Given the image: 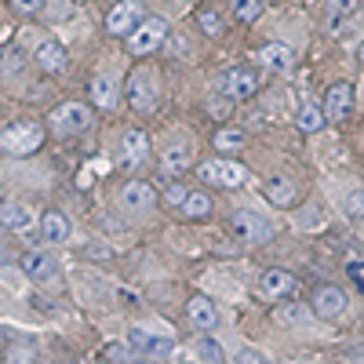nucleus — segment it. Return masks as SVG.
<instances>
[{
    "label": "nucleus",
    "instance_id": "f257e3e1",
    "mask_svg": "<svg viewBox=\"0 0 364 364\" xmlns=\"http://www.w3.org/2000/svg\"><path fill=\"white\" fill-rule=\"evenodd\" d=\"M124 99L132 102L135 113H154L157 102H161V87H157V77L149 70H132L128 84H124Z\"/></svg>",
    "mask_w": 364,
    "mask_h": 364
},
{
    "label": "nucleus",
    "instance_id": "f03ea898",
    "mask_svg": "<svg viewBox=\"0 0 364 364\" xmlns=\"http://www.w3.org/2000/svg\"><path fill=\"white\" fill-rule=\"evenodd\" d=\"M0 146H4V154H11V157H29L33 149L44 146V128L37 120H18V124H11L0 135Z\"/></svg>",
    "mask_w": 364,
    "mask_h": 364
},
{
    "label": "nucleus",
    "instance_id": "7ed1b4c3",
    "mask_svg": "<svg viewBox=\"0 0 364 364\" xmlns=\"http://www.w3.org/2000/svg\"><path fill=\"white\" fill-rule=\"evenodd\" d=\"M48 124H51V132H58V135L91 132V109H87L84 102H63L58 109H51Z\"/></svg>",
    "mask_w": 364,
    "mask_h": 364
},
{
    "label": "nucleus",
    "instance_id": "20e7f679",
    "mask_svg": "<svg viewBox=\"0 0 364 364\" xmlns=\"http://www.w3.org/2000/svg\"><path fill=\"white\" fill-rule=\"evenodd\" d=\"M230 230L237 240H245V245H266V240L273 237V226L259 215V211H233L230 215Z\"/></svg>",
    "mask_w": 364,
    "mask_h": 364
},
{
    "label": "nucleus",
    "instance_id": "39448f33",
    "mask_svg": "<svg viewBox=\"0 0 364 364\" xmlns=\"http://www.w3.org/2000/svg\"><path fill=\"white\" fill-rule=\"evenodd\" d=\"M142 22H146V11H142L139 0H120V4H113L109 15H106V29L113 37H132Z\"/></svg>",
    "mask_w": 364,
    "mask_h": 364
},
{
    "label": "nucleus",
    "instance_id": "423d86ee",
    "mask_svg": "<svg viewBox=\"0 0 364 364\" xmlns=\"http://www.w3.org/2000/svg\"><path fill=\"white\" fill-rule=\"evenodd\" d=\"M117 204H120L124 215H146V211H154V204H157V190L149 186L146 178H132L128 186L120 190Z\"/></svg>",
    "mask_w": 364,
    "mask_h": 364
},
{
    "label": "nucleus",
    "instance_id": "0eeeda50",
    "mask_svg": "<svg viewBox=\"0 0 364 364\" xmlns=\"http://www.w3.org/2000/svg\"><path fill=\"white\" fill-rule=\"evenodd\" d=\"M164 37H168V22L164 18H146L135 33L128 37V51L132 55H154L164 44Z\"/></svg>",
    "mask_w": 364,
    "mask_h": 364
},
{
    "label": "nucleus",
    "instance_id": "6e6552de",
    "mask_svg": "<svg viewBox=\"0 0 364 364\" xmlns=\"http://www.w3.org/2000/svg\"><path fill=\"white\" fill-rule=\"evenodd\" d=\"M197 175H200V182H208V186H240L245 182V164H237V161H208V164H200L197 168Z\"/></svg>",
    "mask_w": 364,
    "mask_h": 364
},
{
    "label": "nucleus",
    "instance_id": "1a4fd4ad",
    "mask_svg": "<svg viewBox=\"0 0 364 364\" xmlns=\"http://www.w3.org/2000/svg\"><path fill=\"white\" fill-rule=\"evenodd\" d=\"M310 310H314V317H321V321H339V317L346 314V295H343V288H336V284L314 288Z\"/></svg>",
    "mask_w": 364,
    "mask_h": 364
},
{
    "label": "nucleus",
    "instance_id": "9d476101",
    "mask_svg": "<svg viewBox=\"0 0 364 364\" xmlns=\"http://www.w3.org/2000/svg\"><path fill=\"white\" fill-rule=\"evenodd\" d=\"M87 99L99 109H117L120 99H124V87H120V80L113 73H95L91 84H87Z\"/></svg>",
    "mask_w": 364,
    "mask_h": 364
},
{
    "label": "nucleus",
    "instance_id": "9b49d317",
    "mask_svg": "<svg viewBox=\"0 0 364 364\" xmlns=\"http://www.w3.org/2000/svg\"><path fill=\"white\" fill-rule=\"evenodd\" d=\"M22 273L33 284H55L63 273H58V262H55V255H48V252H26L22 255Z\"/></svg>",
    "mask_w": 364,
    "mask_h": 364
},
{
    "label": "nucleus",
    "instance_id": "f8f14e48",
    "mask_svg": "<svg viewBox=\"0 0 364 364\" xmlns=\"http://www.w3.org/2000/svg\"><path fill=\"white\" fill-rule=\"evenodd\" d=\"M295 288H299V281H295V273L291 269H262V277H259V295L262 299H284V295H295Z\"/></svg>",
    "mask_w": 364,
    "mask_h": 364
},
{
    "label": "nucleus",
    "instance_id": "ddd939ff",
    "mask_svg": "<svg viewBox=\"0 0 364 364\" xmlns=\"http://www.w3.org/2000/svg\"><path fill=\"white\" fill-rule=\"evenodd\" d=\"M259 91V73H252V70H230V73H223V95L226 99H233V102H245V99H252Z\"/></svg>",
    "mask_w": 364,
    "mask_h": 364
},
{
    "label": "nucleus",
    "instance_id": "4468645a",
    "mask_svg": "<svg viewBox=\"0 0 364 364\" xmlns=\"http://www.w3.org/2000/svg\"><path fill=\"white\" fill-rule=\"evenodd\" d=\"M350 109H353V87L346 84V80H339V84H331L328 87V95H324V113H328V120H346L350 117Z\"/></svg>",
    "mask_w": 364,
    "mask_h": 364
},
{
    "label": "nucleus",
    "instance_id": "2eb2a0df",
    "mask_svg": "<svg viewBox=\"0 0 364 364\" xmlns=\"http://www.w3.org/2000/svg\"><path fill=\"white\" fill-rule=\"evenodd\" d=\"M128 343L135 346L139 357H168V353H175V343H171V339L149 336V331H142V328H132V331H128Z\"/></svg>",
    "mask_w": 364,
    "mask_h": 364
},
{
    "label": "nucleus",
    "instance_id": "dca6fc26",
    "mask_svg": "<svg viewBox=\"0 0 364 364\" xmlns=\"http://www.w3.org/2000/svg\"><path fill=\"white\" fill-rule=\"evenodd\" d=\"M186 314H190V324L197 331H215L219 328V310H215V302H211L208 295H193L186 302Z\"/></svg>",
    "mask_w": 364,
    "mask_h": 364
},
{
    "label": "nucleus",
    "instance_id": "f3484780",
    "mask_svg": "<svg viewBox=\"0 0 364 364\" xmlns=\"http://www.w3.org/2000/svg\"><path fill=\"white\" fill-rule=\"evenodd\" d=\"M37 66H41L44 73L58 77V73L70 70V55H66V48L58 44V41H44V44L37 48Z\"/></svg>",
    "mask_w": 364,
    "mask_h": 364
},
{
    "label": "nucleus",
    "instance_id": "a211bd4d",
    "mask_svg": "<svg viewBox=\"0 0 364 364\" xmlns=\"http://www.w3.org/2000/svg\"><path fill=\"white\" fill-rule=\"evenodd\" d=\"M259 63H262L266 70H273V73H288V70L295 66V55H291V48H288V44L269 41V44H262V48H259Z\"/></svg>",
    "mask_w": 364,
    "mask_h": 364
},
{
    "label": "nucleus",
    "instance_id": "6ab92c4d",
    "mask_svg": "<svg viewBox=\"0 0 364 364\" xmlns=\"http://www.w3.org/2000/svg\"><path fill=\"white\" fill-rule=\"evenodd\" d=\"M262 197L269 204H277V208H291L295 204V182L288 175H269L262 182Z\"/></svg>",
    "mask_w": 364,
    "mask_h": 364
},
{
    "label": "nucleus",
    "instance_id": "aec40b11",
    "mask_svg": "<svg viewBox=\"0 0 364 364\" xmlns=\"http://www.w3.org/2000/svg\"><path fill=\"white\" fill-rule=\"evenodd\" d=\"M120 154H124V164H142L149 157V135L139 128H128L124 139H120Z\"/></svg>",
    "mask_w": 364,
    "mask_h": 364
},
{
    "label": "nucleus",
    "instance_id": "412c9836",
    "mask_svg": "<svg viewBox=\"0 0 364 364\" xmlns=\"http://www.w3.org/2000/svg\"><path fill=\"white\" fill-rule=\"evenodd\" d=\"M41 233L48 245H63V240H70V219L63 215V211H44L41 215Z\"/></svg>",
    "mask_w": 364,
    "mask_h": 364
},
{
    "label": "nucleus",
    "instance_id": "4be33fe9",
    "mask_svg": "<svg viewBox=\"0 0 364 364\" xmlns=\"http://www.w3.org/2000/svg\"><path fill=\"white\" fill-rule=\"evenodd\" d=\"M295 124H299V132L314 135V132H321V128L328 124V113H324L321 106H314V102H302V109H299V117H295Z\"/></svg>",
    "mask_w": 364,
    "mask_h": 364
},
{
    "label": "nucleus",
    "instance_id": "5701e85b",
    "mask_svg": "<svg viewBox=\"0 0 364 364\" xmlns=\"http://www.w3.org/2000/svg\"><path fill=\"white\" fill-rule=\"evenodd\" d=\"M182 211V219H208L211 215V197L204 193V190H190V197H186V204L178 208Z\"/></svg>",
    "mask_w": 364,
    "mask_h": 364
},
{
    "label": "nucleus",
    "instance_id": "b1692460",
    "mask_svg": "<svg viewBox=\"0 0 364 364\" xmlns=\"http://www.w3.org/2000/svg\"><path fill=\"white\" fill-rule=\"evenodd\" d=\"M0 219H4V226L8 230H29V223H33V215H29V208L26 204H18V200H8L4 204V211H0Z\"/></svg>",
    "mask_w": 364,
    "mask_h": 364
},
{
    "label": "nucleus",
    "instance_id": "393cba45",
    "mask_svg": "<svg viewBox=\"0 0 364 364\" xmlns=\"http://www.w3.org/2000/svg\"><path fill=\"white\" fill-rule=\"evenodd\" d=\"M211 142H215V149H219V154H237V149H245L248 135L240 132V128H219Z\"/></svg>",
    "mask_w": 364,
    "mask_h": 364
},
{
    "label": "nucleus",
    "instance_id": "a878e982",
    "mask_svg": "<svg viewBox=\"0 0 364 364\" xmlns=\"http://www.w3.org/2000/svg\"><path fill=\"white\" fill-rule=\"evenodd\" d=\"M193 357H200V360H208V364H223V360H226L223 346H219L215 339H208V336H200V339L193 343Z\"/></svg>",
    "mask_w": 364,
    "mask_h": 364
},
{
    "label": "nucleus",
    "instance_id": "bb28decb",
    "mask_svg": "<svg viewBox=\"0 0 364 364\" xmlns=\"http://www.w3.org/2000/svg\"><path fill=\"white\" fill-rule=\"evenodd\" d=\"M164 168H168V171L190 168V146H168V149H164Z\"/></svg>",
    "mask_w": 364,
    "mask_h": 364
},
{
    "label": "nucleus",
    "instance_id": "cd10ccee",
    "mask_svg": "<svg viewBox=\"0 0 364 364\" xmlns=\"http://www.w3.org/2000/svg\"><path fill=\"white\" fill-rule=\"evenodd\" d=\"M343 211H346V219H364V190L360 186H353L343 197Z\"/></svg>",
    "mask_w": 364,
    "mask_h": 364
},
{
    "label": "nucleus",
    "instance_id": "c85d7f7f",
    "mask_svg": "<svg viewBox=\"0 0 364 364\" xmlns=\"http://www.w3.org/2000/svg\"><path fill=\"white\" fill-rule=\"evenodd\" d=\"M259 15H262L259 0H233V18L237 22H255Z\"/></svg>",
    "mask_w": 364,
    "mask_h": 364
},
{
    "label": "nucleus",
    "instance_id": "c756f323",
    "mask_svg": "<svg viewBox=\"0 0 364 364\" xmlns=\"http://www.w3.org/2000/svg\"><path fill=\"white\" fill-rule=\"evenodd\" d=\"M197 22H200V29H204L208 37H219V33H223V18H219V11H200Z\"/></svg>",
    "mask_w": 364,
    "mask_h": 364
},
{
    "label": "nucleus",
    "instance_id": "7c9ffc66",
    "mask_svg": "<svg viewBox=\"0 0 364 364\" xmlns=\"http://www.w3.org/2000/svg\"><path fill=\"white\" fill-rule=\"evenodd\" d=\"M186 197H190V190H186V186H178V182H175V186L164 193V204H168V208H182V204H186Z\"/></svg>",
    "mask_w": 364,
    "mask_h": 364
},
{
    "label": "nucleus",
    "instance_id": "2f4dec72",
    "mask_svg": "<svg viewBox=\"0 0 364 364\" xmlns=\"http://www.w3.org/2000/svg\"><path fill=\"white\" fill-rule=\"evenodd\" d=\"M11 8H15L18 15H37V11L44 8V0H11Z\"/></svg>",
    "mask_w": 364,
    "mask_h": 364
},
{
    "label": "nucleus",
    "instance_id": "473e14b6",
    "mask_svg": "<svg viewBox=\"0 0 364 364\" xmlns=\"http://www.w3.org/2000/svg\"><path fill=\"white\" fill-rule=\"evenodd\" d=\"M18 66H22V55H18L15 48H8V55H4V70H8V73H18Z\"/></svg>",
    "mask_w": 364,
    "mask_h": 364
},
{
    "label": "nucleus",
    "instance_id": "72a5a7b5",
    "mask_svg": "<svg viewBox=\"0 0 364 364\" xmlns=\"http://www.w3.org/2000/svg\"><path fill=\"white\" fill-rule=\"evenodd\" d=\"M237 360H245V364H266V353H259V350H240Z\"/></svg>",
    "mask_w": 364,
    "mask_h": 364
},
{
    "label": "nucleus",
    "instance_id": "f704fd0d",
    "mask_svg": "<svg viewBox=\"0 0 364 364\" xmlns=\"http://www.w3.org/2000/svg\"><path fill=\"white\" fill-rule=\"evenodd\" d=\"M343 357H350V360H364V346H346Z\"/></svg>",
    "mask_w": 364,
    "mask_h": 364
},
{
    "label": "nucleus",
    "instance_id": "c9c22d12",
    "mask_svg": "<svg viewBox=\"0 0 364 364\" xmlns=\"http://www.w3.org/2000/svg\"><path fill=\"white\" fill-rule=\"evenodd\" d=\"M331 8H336V11H353L357 0H331Z\"/></svg>",
    "mask_w": 364,
    "mask_h": 364
},
{
    "label": "nucleus",
    "instance_id": "e433bc0d",
    "mask_svg": "<svg viewBox=\"0 0 364 364\" xmlns=\"http://www.w3.org/2000/svg\"><path fill=\"white\" fill-rule=\"evenodd\" d=\"M353 273H357V277H360V284H364V262H357V266H353Z\"/></svg>",
    "mask_w": 364,
    "mask_h": 364
},
{
    "label": "nucleus",
    "instance_id": "4c0bfd02",
    "mask_svg": "<svg viewBox=\"0 0 364 364\" xmlns=\"http://www.w3.org/2000/svg\"><path fill=\"white\" fill-rule=\"evenodd\" d=\"M357 58H360V63H364V44H360V48H357Z\"/></svg>",
    "mask_w": 364,
    "mask_h": 364
}]
</instances>
